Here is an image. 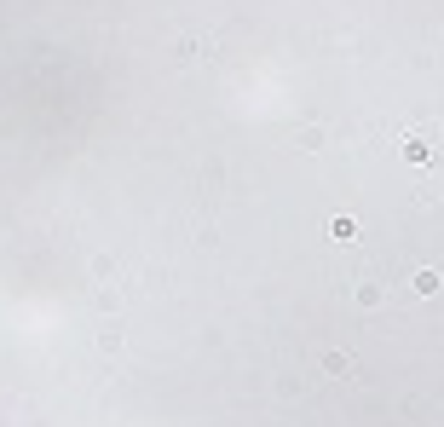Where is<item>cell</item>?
<instances>
[{"mask_svg":"<svg viewBox=\"0 0 444 427\" xmlns=\"http://www.w3.org/2000/svg\"><path fill=\"white\" fill-rule=\"evenodd\" d=\"M318 364H323V375H340V381L352 375V358H347V352H323Z\"/></svg>","mask_w":444,"mask_h":427,"instance_id":"2","label":"cell"},{"mask_svg":"<svg viewBox=\"0 0 444 427\" xmlns=\"http://www.w3.org/2000/svg\"><path fill=\"white\" fill-rule=\"evenodd\" d=\"M358 306H364V312L381 306V283H358Z\"/></svg>","mask_w":444,"mask_h":427,"instance_id":"3","label":"cell"},{"mask_svg":"<svg viewBox=\"0 0 444 427\" xmlns=\"http://www.w3.org/2000/svg\"><path fill=\"white\" fill-rule=\"evenodd\" d=\"M404 156L416 162V168H433V162H444V133H438V127H416V133L404 139Z\"/></svg>","mask_w":444,"mask_h":427,"instance_id":"1","label":"cell"},{"mask_svg":"<svg viewBox=\"0 0 444 427\" xmlns=\"http://www.w3.org/2000/svg\"><path fill=\"white\" fill-rule=\"evenodd\" d=\"M438 289V272H416V294H433Z\"/></svg>","mask_w":444,"mask_h":427,"instance_id":"5","label":"cell"},{"mask_svg":"<svg viewBox=\"0 0 444 427\" xmlns=\"http://www.w3.org/2000/svg\"><path fill=\"white\" fill-rule=\"evenodd\" d=\"M329 237H340V243H352V237H358V225L347 220V213H335V225H329Z\"/></svg>","mask_w":444,"mask_h":427,"instance_id":"4","label":"cell"}]
</instances>
